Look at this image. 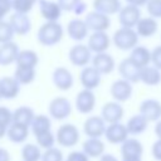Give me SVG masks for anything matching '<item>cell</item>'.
I'll list each match as a JSON object with an SVG mask.
<instances>
[{
  "label": "cell",
  "instance_id": "1",
  "mask_svg": "<svg viewBox=\"0 0 161 161\" xmlns=\"http://www.w3.org/2000/svg\"><path fill=\"white\" fill-rule=\"evenodd\" d=\"M64 35L63 26L58 21H45L36 33V39L42 45L53 47L58 44Z\"/></svg>",
  "mask_w": 161,
  "mask_h": 161
},
{
  "label": "cell",
  "instance_id": "2",
  "mask_svg": "<svg viewBox=\"0 0 161 161\" xmlns=\"http://www.w3.org/2000/svg\"><path fill=\"white\" fill-rule=\"evenodd\" d=\"M138 34L132 28H123L121 26L117 29L112 36V42L114 47L119 50H132L137 47L138 43Z\"/></svg>",
  "mask_w": 161,
  "mask_h": 161
},
{
  "label": "cell",
  "instance_id": "3",
  "mask_svg": "<svg viewBox=\"0 0 161 161\" xmlns=\"http://www.w3.org/2000/svg\"><path fill=\"white\" fill-rule=\"evenodd\" d=\"M55 138L59 146L73 147L79 142V130L72 123H64L57 130Z\"/></svg>",
  "mask_w": 161,
  "mask_h": 161
},
{
  "label": "cell",
  "instance_id": "4",
  "mask_svg": "<svg viewBox=\"0 0 161 161\" xmlns=\"http://www.w3.org/2000/svg\"><path fill=\"white\" fill-rule=\"evenodd\" d=\"M72 109H73L72 103L65 97H55L49 102V106H48L49 116L57 121L68 118L72 113Z\"/></svg>",
  "mask_w": 161,
  "mask_h": 161
},
{
  "label": "cell",
  "instance_id": "5",
  "mask_svg": "<svg viewBox=\"0 0 161 161\" xmlns=\"http://www.w3.org/2000/svg\"><path fill=\"white\" fill-rule=\"evenodd\" d=\"M69 62L75 67H87L89 62H92V52L88 45L84 44H75L69 49L68 53Z\"/></svg>",
  "mask_w": 161,
  "mask_h": 161
},
{
  "label": "cell",
  "instance_id": "6",
  "mask_svg": "<svg viewBox=\"0 0 161 161\" xmlns=\"http://www.w3.org/2000/svg\"><path fill=\"white\" fill-rule=\"evenodd\" d=\"M107 123L101 116H91L83 123V132L88 138H101L104 136Z\"/></svg>",
  "mask_w": 161,
  "mask_h": 161
},
{
  "label": "cell",
  "instance_id": "7",
  "mask_svg": "<svg viewBox=\"0 0 161 161\" xmlns=\"http://www.w3.org/2000/svg\"><path fill=\"white\" fill-rule=\"evenodd\" d=\"M141 19V10L135 5H125L118 13V21L123 28H136Z\"/></svg>",
  "mask_w": 161,
  "mask_h": 161
},
{
  "label": "cell",
  "instance_id": "8",
  "mask_svg": "<svg viewBox=\"0 0 161 161\" xmlns=\"http://www.w3.org/2000/svg\"><path fill=\"white\" fill-rule=\"evenodd\" d=\"M132 92H133L132 83H130L128 80L122 79V78L114 80L109 88V93H111L112 98L118 103L128 101L132 96Z\"/></svg>",
  "mask_w": 161,
  "mask_h": 161
},
{
  "label": "cell",
  "instance_id": "9",
  "mask_svg": "<svg viewBox=\"0 0 161 161\" xmlns=\"http://www.w3.org/2000/svg\"><path fill=\"white\" fill-rule=\"evenodd\" d=\"M141 69L142 68L138 67L130 57L128 58H125L118 64V73L121 74L122 79H126L130 83H137V82H140Z\"/></svg>",
  "mask_w": 161,
  "mask_h": 161
},
{
  "label": "cell",
  "instance_id": "10",
  "mask_svg": "<svg viewBox=\"0 0 161 161\" xmlns=\"http://www.w3.org/2000/svg\"><path fill=\"white\" fill-rule=\"evenodd\" d=\"M52 82L59 91H69L73 87L74 79L72 72L65 67H57L52 74Z\"/></svg>",
  "mask_w": 161,
  "mask_h": 161
},
{
  "label": "cell",
  "instance_id": "11",
  "mask_svg": "<svg viewBox=\"0 0 161 161\" xmlns=\"http://www.w3.org/2000/svg\"><path fill=\"white\" fill-rule=\"evenodd\" d=\"M87 26L89 30L94 31H106L109 26H111V19L108 15H104L102 13H98L96 10L89 11L86 15L84 19Z\"/></svg>",
  "mask_w": 161,
  "mask_h": 161
},
{
  "label": "cell",
  "instance_id": "12",
  "mask_svg": "<svg viewBox=\"0 0 161 161\" xmlns=\"http://www.w3.org/2000/svg\"><path fill=\"white\" fill-rule=\"evenodd\" d=\"M101 79H102V74L92 65H87L82 68L79 73V82L83 89H89V91L96 89L99 86Z\"/></svg>",
  "mask_w": 161,
  "mask_h": 161
},
{
  "label": "cell",
  "instance_id": "13",
  "mask_svg": "<svg viewBox=\"0 0 161 161\" xmlns=\"http://www.w3.org/2000/svg\"><path fill=\"white\" fill-rule=\"evenodd\" d=\"M74 106L79 113H83V114L91 113L96 107V96L93 91H89V89L79 91L75 97Z\"/></svg>",
  "mask_w": 161,
  "mask_h": 161
},
{
  "label": "cell",
  "instance_id": "14",
  "mask_svg": "<svg viewBox=\"0 0 161 161\" xmlns=\"http://www.w3.org/2000/svg\"><path fill=\"white\" fill-rule=\"evenodd\" d=\"M123 113H125V109L121 106V103L112 101V102H107L103 104L102 111H101V117L104 119L106 123L112 125V123L121 122Z\"/></svg>",
  "mask_w": 161,
  "mask_h": 161
},
{
  "label": "cell",
  "instance_id": "15",
  "mask_svg": "<svg viewBox=\"0 0 161 161\" xmlns=\"http://www.w3.org/2000/svg\"><path fill=\"white\" fill-rule=\"evenodd\" d=\"M128 136H130V133L127 131L126 125H123L121 122L108 125L106 128V133H104L106 140L113 145H122L128 138Z\"/></svg>",
  "mask_w": 161,
  "mask_h": 161
},
{
  "label": "cell",
  "instance_id": "16",
  "mask_svg": "<svg viewBox=\"0 0 161 161\" xmlns=\"http://www.w3.org/2000/svg\"><path fill=\"white\" fill-rule=\"evenodd\" d=\"M39 11L45 21H58L62 16V8L57 1L52 0H39Z\"/></svg>",
  "mask_w": 161,
  "mask_h": 161
},
{
  "label": "cell",
  "instance_id": "17",
  "mask_svg": "<svg viewBox=\"0 0 161 161\" xmlns=\"http://www.w3.org/2000/svg\"><path fill=\"white\" fill-rule=\"evenodd\" d=\"M88 48L92 53H106L111 45V39L106 31H94L88 38Z\"/></svg>",
  "mask_w": 161,
  "mask_h": 161
},
{
  "label": "cell",
  "instance_id": "18",
  "mask_svg": "<svg viewBox=\"0 0 161 161\" xmlns=\"http://www.w3.org/2000/svg\"><path fill=\"white\" fill-rule=\"evenodd\" d=\"M140 113L148 122H156L161 117V103L152 98L145 99L140 104Z\"/></svg>",
  "mask_w": 161,
  "mask_h": 161
},
{
  "label": "cell",
  "instance_id": "19",
  "mask_svg": "<svg viewBox=\"0 0 161 161\" xmlns=\"http://www.w3.org/2000/svg\"><path fill=\"white\" fill-rule=\"evenodd\" d=\"M92 67H94L101 74H109L113 72L116 67V62L111 54L106 53H98L94 54L92 58Z\"/></svg>",
  "mask_w": 161,
  "mask_h": 161
},
{
  "label": "cell",
  "instance_id": "20",
  "mask_svg": "<svg viewBox=\"0 0 161 161\" xmlns=\"http://www.w3.org/2000/svg\"><path fill=\"white\" fill-rule=\"evenodd\" d=\"M88 31H89V29H88L86 21L82 19L75 18V19H72L67 24V34L70 39H73L75 42H82L83 39H86L88 35Z\"/></svg>",
  "mask_w": 161,
  "mask_h": 161
},
{
  "label": "cell",
  "instance_id": "21",
  "mask_svg": "<svg viewBox=\"0 0 161 161\" xmlns=\"http://www.w3.org/2000/svg\"><path fill=\"white\" fill-rule=\"evenodd\" d=\"M20 91V84L14 77H1L0 78V94L4 99H14Z\"/></svg>",
  "mask_w": 161,
  "mask_h": 161
},
{
  "label": "cell",
  "instance_id": "22",
  "mask_svg": "<svg viewBox=\"0 0 161 161\" xmlns=\"http://www.w3.org/2000/svg\"><path fill=\"white\" fill-rule=\"evenodd\" d=\"M13 30L18 35H26L31 29V20L26 14L14 13L9 20Z\"/></svg>",
  "mask_w": 161,
  "mask_h": 161
},
{
  "label": "cell",
  "instance_id": "23",
  "mask_svg": "<svg viewBox=\"0 0 161 161\" xmlns=\"http://www.w3.org/2000/svg\"><path fill=\"white\" fill-rule=\"evenodd\" d=\"M19 52H20L19 47L14 42L0 44V65L6 67V65L16 62Z\"/></svg>",
  "mask_w": 161,
  "mask_h": 161
},
{
  "label": "cell",
  "instance_id": "24",
  "mask_svg": "<svg viewBox=\"0 0 161 161\" xmlns=\"http://www.w3.org/2000/svg\"><path fill=\"white\" fill-rule=\"evenodd\" d=\"M29 128L30 127L20 125V123H11L8 127L6 137L9 141H11L14 143H23L26 141V138L29 136Z\"/></svg>",
  "mask_w": 161,
  "mask_h": 161
},
{
  "label": "cell",
  "instance_id": "25",
  "mask_svg": "<svg viewBox=\"0 0 161 161\" xmlns=\"http://www.w3.org/2000/svg\"><path fill=\"white\" fill-rule=\"evenodd\" d=\"M157 29H158L157 20L151 16L141 18L136 25V31H137L138 36H142V38H150V36L155 35Z\"/></svg>",
  "mask_w": 161,
  "mask_h": 161
},
{
  "label": "cell",
  "instance_id": "26",
  "mask_svg": "<svg viewBox=\"0 0 161 161\" xmlns=\"http://www.w3.org/2000/svg\"><path fill=\"white\" fill-rule=\"evenodd\" d=\"M143 153V146L137 138L128 137L121 145L122 157H141Z\"/></svg>",
  "mask_w": 161,
  "mask_h": 161
},
{
  "label": "cell",
  "instance_id": "27",
  "mask_svg": "<svg viewBox=\"0 0 161 161\" xmlns=\"http://www.w3.org/2000/svg\"><path fill=\"white\" fill-rule=\"evenodd\" d=\"M89 158H97L104 155V143L101 138H87L82 150Z\"/></svg>",
  "mask_w": 161,
  "mask_h": 161
},
{
  "label": "cell",
  "instance_id": "28",
  "mask_svg": "<svg viewBox=\"0 0 161 161\" xmlns=\"http://www.w3.org/2000/svg\"><path fill=\"white\" fill-rule=\"evenodd\" d=\"M93 9L104 15L118 14L122 9L119 0H93Z\"/></svg>",
  "mask_w": 161,
  "mask_h": 161
},
{
  "label": "cell",
  "instance_id": "29",
  "mask_svg": "<svg viewBox=\"0 0 161 161\" xmlns=\"http://www.w3.org/2000/svg\"><path fill=\"white\" fill-rule=\"evenodd\" d=\"M30 131L31 133L36 137L39 135L47 133L49 131H52V121L49 116L45 114H36L30 125Z\"/></svg>",
  "mask_w": 161,
  "mask_h": 161
},
{
  "label": "cell",
  "instance_id": "30",
  "mask_svg": "<svg viewBox=\"0 0 161 161\" xmlns=\"http://www.w3.org/2000/svg\"><path fill=\"white\" fill-rule=\"evenodd\" d=\"M140 82H142L143 84L150 86V87L160 84V82H161V70L157 69L153 65H147V67L142 68Z\"/></svg>",
  "mask_w": 161,
  "mask_h": 161
},
{
  "label": "cell",
  "instance_id": "31",
  "mask_svg": "<svg viewBox=\"0 0 161 161\" xmlns=\"http://www.w3.org/2000/svg\"><path fill=\"white\" fill-rule=\"evenodd\" d=\"M15 63L18 67L35 68L39 63V57H38L36 52H34L31 49H23L19 52V55H18Z\"/></svg>",
  "mask_w": 161,
  "mask_h": 161
},
{
  "label": "cell",
  "instance_id": "32",
  "mask_svg": "<svg viewBox=\"0 0 161 161\" xmlns=\"http://www.w3.org/2000/svg\"><path fill=\"white\" fill-rule=\"evenodd\" d=\"M13 114H14V122L13 123H20V125H24L28 127H30L34 117L36 116L34 113L33 108H30L28 106L18 107L15 111H13Z\"/></svg>",
  "mask_w": 161,
  "mask_h": 161
},
{
  "label": "cell",
  "instance_id": "33",
  "mask_svg": "<svg viewBox=\"0 0 161 161\" xmlns=\"http://www.w3.org/2000/svg\"><path fill=\"white\" fill-rule=\"evenodd\" d=\"M147 126H148V121L141 113L132 116L131 118H128L126 123V127L130 135H140L147 130Z\"/></svg>",
  "mask_w": 161,
  "mask_h": 161
},
{
  "label": "cell",
  "instance_id": "34",
  "mask_svg": "<svg viewBox=\"0 0 161 161\" xmlns=\"http://www.w3.org/2000/svg\"><path fill=\"white\" fill-rule=\"evenodd\" d=\"M130 58L141 68L147 67L151 63V52L142 45H137L136 48H133L131 50Z\"/></svg>",
  "mask_w": 161,
  "mask_h": 161
},
{
  "label": "cell",
  "instance_id": "35",
  "mask_svg": "<svg viewBox=\"0 0 161 161\" xmlns=\"http://www.w3.org/2000/svg\"><path fill=\"white\" fill-rule=\"evenodd\" d=\"M36 75L35 68H26V67H18L14 72V78L19 82V84H30L34 82Z\"/></svg>",
  "mask_w": 161,
  "mask_h": 161
},
{
  "label": "cell",
  "instance_id": "36",
  "mask_svg": "<svg viewBox=\"0 0 161 161\" xmlns=\"http://www.w3.org/2000/svg\"><path fill=\"white\" fill-rule=\"evenodd\" d=\"M43 152L40 147L34 143H25L21 148V158L23 161H42Z\"/></svg>",
  "mask_w": 161,
  "mask_h": 161
},
{
  "label": "cell",
  "instance_id": "37",
  "mask_svg": "<svg viewBox=\"0 0 161 161\" xmlns=\"http://www.w3.org/2000/svg\"><path fill=\"white\" fill-rule=\"evenodd\" d=\"M35 140H36V145H38L40 148H43L44 151H45V150H49V148H53V147H54V143L57 142L55 135H53L52 131L36 136Z\"/></svg>",
  "mask_w": 161,
  "mask_h": 161
},
{
  "label": "cell",
  "instance_id": "38",
  "mask_svg": "<svg viewBox=\"0 0 161 161\" xmlns=\"http://www.w3.org/2000/svg\"><path fill=\"white\" fill-rule=\"evenodd\" d=\"M35 5L34 0H13V10L19 14H29Z\"/></svg>",
  "mask_w": 161,
  "mask_h": 161
},
{
  "label": "cell",
  "instance_id": "39",
  "mask_svg": "<svg viewBox=\"0 0 161 161\" xmlns=\"http://www.w3.org/2000/svg\"><path fill=\"white\" fill-rule=\"evenodd\" d=\"M15 33L10 25L9 21H0V44H5L9 42H13Z\"/></svg>",
  "mask_w": 161,
  "mask_h": 161
},
{
  "label": "cell",
  "instance_id": "40",
  "mask_svg": "<svg viewBox=\"0 0 161 161\" xmlns=\"http://www.w3.org/2000/svg\"><path fill=\"white\" fill-rule=\"evenodd\" d=\"M147 13L153 19H161V0H147Z\"/></svg>",
  "mask_w": 161,
  "mask_h": 161
},
{
  "label": "cell",
  "instance_id": "41",
  "mask_svg": "<svg viewBox=\"0 0 161 161\" xmlns=\"http://www.w3.org/2000/svg\"><path fill=\"white\" fill-rule=\"evenodd\" d=\"M42 161H64L63 160V152L57 147L45 150L43 152Z\"/></svg>",
  "mask_w": 161,
  "mask_h": 161
},
{
  "label": "cell",
  "instance_id": "42",
  "mask_svg": "<svg viewBox=\"0 0 161 161\" xmlns=\"http://www.w3.org/2000/svg\"><path fill=\"white\" fill-rule=\"evenodd\" d=\"M14 122V114L13 111H10L8 107L0 106V123L5 127H9Z\"/></svg>",
  "mask_w": 161,
  "mask_h": 161
},
{
  "label": "cell",
  "instance_id": "43",
  "mask_svg": "<svg viewBox=\"0 0 161 161\" xmlns=\"http://www.w3.org/2000/svg\"><path fill=\"white\" fill-rule=\"evenodd\" d=\"M13 10V0H0V21Z\"/></svg>",
  "mask_w": 161,
  "mask_h": 161
},
{
  "label": "cell",
  "instance_id": "44",
  "mask_svg": "<svg viewBox=\"0 0 161 161\" xmlns=\"http://www.w3.org/2000/svg\"><path fill=\"white\" fill-rule=\"evenodd\" d=\"M151 63L153 64V67H156L157 69L161 70V45L152 49V52H151Z\"/></svg>",
  "mask_w": 161,
  "mask_h": 161
},
{
  "label": "cell",
  "instance_id": "45",
  "mask_svg": "<svg viewBox=\"0 0 161 161\" xmlns=\"http://www.w3.org/2000/svg\"><path fill=\"white\" fill-rule=\"evenodd\" d=\"M80 1L82 0H57V3L59 4V6L62 8L63 11H73L74 8Z\"/></svg>",
  "mask_w": 161,
  "mask_h": 161
},
{
  "label": "cell",
  "instance_id": "46",
  "mask_svg": "<svg viewBox=\"0 0 161 161\" xmlns=\"http://www.w3.org/2000/svg\"><path fill=\"white\" fill-rule=\"evenodd\" d=\"M65 161H89V157L83 151H72L67 156Z\"/></svg>",
  "mask_w": 161,
  "mask_h": 161
},
{
  "label": "cell",
  "instance_id": "47",
  "mask_svg": "<svg viewBox=\"0 0 161 161\" xmlns=\"http://www.w3.org/2000/svg\"><path fill=\"white\" fill-rule=\"evenodd\" d=\"M151 152H152V156H153L155 160L161 161V140H157V141L153 142Z\"/></svg>",
  "mask_w": 161,
  "mask_h": 161
},
{
  "label": "cell",
  "instance_id": "48",
  "mask_svg": "<svg viewBox=\"0 0 161 161\" xmlns=\"http://www.w3.org/2000/svg\"><path fill=\"white\" fill-rule=\"evenodd\" d=\"M86 10H87V4L82 0V1H80V3H78V5L74 8L73 13H74L75 15H82L83 13H86Z\"/></svg>",
  "mask_w": 161,
  "mask_h": 161
},
{
  "label": "cell",
  "instance_id": "49",
  "mask_svg": "<svg viewBox=\"0 0 161 161\" xmlns=\"http://www.w3.org/2000/svg\"><path fill=\"white\" fill-rule=\"evenodd\" d=\"M11 157H10V153L6 148H3L0 147V161H10Z\"/></svg>",
  "mask_w": 161,
  "mask_h": 161
},
{
  "label": "cell",
  "instance_id": "50",
  "mask_svg": "<svg viewBox=\"0 0 161 161\" xmlns=\"http://www.w3.org/2000/svg\"><path fill=\"white\" fill-rule=\"evenodd\" d=\"M99 161H118V158L112 153H104L99 157Z\"/></svg>",
  "mask_w": 161,
  "mask_h": 161
},
{
  "label": "cell",
  "instance_id": "51",
  "mask_svg": "<svg viewBox=\"0 0 161 161\" xmlns=\"http://www.w3.org/2000/svg\"><path fill=\"white\" fill-rule=\"evenodd\" d=\"M126 3L128 5H135V6H142V5H146L147 4V0H126Z\"/></svg>",
  "mask_w": 161,
  "mask_h": 161
},
{
  "label": "cell",
  "instance_id": "52",
  "mask_svg": "<svg viewBox=\"0 0 161 161\" xmlns=\"http://www.w3.org/2000/svg\"><path fill=\"white\" fill-rule=\"evenodd\" d=\"M155 135L157 136V140H161V121H157L156 122V126H155Z\"/></svg>",
  "mask_w": 161,
  "mask_h": 161
},
{
  "label": "cell",
  "instance_id": "53",
  "mask_svg": "<svg viewBox=\"0 0 161 161\" xmlns=\"http://www.w3.org/2000/svg\"><path fill=\"white\" fill-rule=\"evenodd\" d=\"M6 131H8V127H5L4 125L0 123V140H1L4 136H6Z\"/></svg>",
  "mask_w": 161,
  "mask_h": 161
},
{
  "label": "cell",
  "instance_id": "54",
  "mask_svg": "<svg viewBox=\"0 0 161 161\" xmlns=\"http://www.w3.org/2000/svg\"><path fill=\"white\" fill-rule=\"evenodd\" d=\"M122 161H142L141 157H122Z\"/></svg>",
  "mask_w": 161,
  "mask_h": 161
},
{
  "label": "cell",
  "instance_id": "55",
  "mask_svg": "<svg viewBox=\"0 0 161 161\" xmlns=\"http://www.w3.org/2000/svg\"><path fill=\"white\" fill-rule=\"evenodd\" d=\"M34 1H35V3H38V1H39V0H34Z\"/></svg>",
  "mask_w": 161,
  "mask_h": 161
},
{
  "label": "cell",
  "instance_id": "56",
  "mask_svg": "<svg viewBox=\"0 0 161 161\" xmlns=\"http://www.w3.org/2000/svg\"><path fill=\"white\" fill-rule=\"evenodd\" d=\"M0 99H1V94H0Z\"/></svg>",
  "mask_w": 161,
  "mask_h": 161
}]
</instances>
